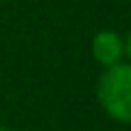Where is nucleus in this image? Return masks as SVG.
<instances>
[{"label":"nucleus","mask_w":131,"mask_h":131,"mask_svg":"<svg viewBox=\"0 0 131 131\" xmlns=\"http://www.w3.org/2000/svg\"><path fill=\"white\" fill-rule=\"evenodd\" d=\"M97 97L113 120L131 124V64L115 62L106 67L97 83Z\"/></svg>","instance_id":"nucleus-1"},{"label":"nucleus","mask_w":131,"mask_h":131,"mask_svg":"<svg viewBox=\"0 0 131 131\" xmlns=\"http://www.w3.org/2000/svg\"><path fill=\"white\" fill-rule=\"evenodd\" d=\"M0 131H9V129H5V127H0Z\"/></svg>","instance_id":"nucleus-4"},{"label":"nucleus","mask_w":131,"mask_h":131,"mask_svg":"<svg viewBox=\"0 0 131 131\" xmlns=\"http://www.w3.org/2000/svg\"><path fill=\"white\" fill-rule=\"evenodd\" d=\"M92 55L99 64L111 67L115 62H120V58L124 55V41L117 32L113 30H101L94 35L92 39Z\"/></svg>","instance_id":"nucleus-2"},{"label":"nucleus","mask_w":131,"mask_h":131,"mask_svg":"<svg viewBox=\"0 0 131 131\" xmlns=\"http://www.w3.org/2000/svg\"><path fill=\"white\" fill-rule=\"evenodd\" d=\"M124 53L131 58V32L127 35V39H124Z\"/></svg>","instance_id":"nucleus-3"}]
</instances>
